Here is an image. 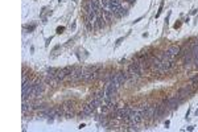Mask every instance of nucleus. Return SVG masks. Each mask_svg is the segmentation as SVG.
I'll return each instance as SVG.
<instances>
[{"mask_svg": "<svg viewBox=\"0 0 198 132\" xmlns=\"http://www.w3.org/2000/svg\"><path fill=\"white\" fill-rule=\"evenodd\" d=\"M100 6L103 10H110V0H100Z\"/></svg>", "mask_w": 198, "mask_h": 132, "instance_id": "nucleus-14", "label": "nucleus"}, {"mask_svg": "<svg viewBox=\"0 0 198 132\" xmlns=\"http://www.w3.org/2000/svg\"><path fill=\"white\" fill-rule=\"evenodd\" d=\"M114 15H115L116 17H122V16L127 15V10H126V8H123V7H120L115 13H114Z\"/></svg>", "mask_w": 198, "mask_h": 132, "instance_id": "nucleus-11", "label": "nucleus"}, {"mask_svg": "<svg viewBox=\"0 0 198 132\" xmlns=\"http://www.w3.org/2000/svg\"><path fill=\"white\" fill-rule=\"evenodd\" d=\"M120 7V0H110V11L112 13H115Z\"/></svg>", "mask_w": 198, "mask_h": 132, "instance_id": "nucleus-5", "label": "nucleus"}, {"mask_svg": "<svg viewBox=\"0 0 198 132\" xmlns=\"http://www.w3.org/2000/svg\"><path fill=\"white\" fill-rule=\"evenodd\" d=\"M164 111H165V106L164 104H160V106H156L155 107V118H160L162 114H164Z\"/></svg>", "mask_w": 198, "mask_h": 132, "instance_id": "nucleus-7", "label": "nucleus"}, {"mask_svg": "<svg viewBox=\"0 0 198 132\" xmlns=\"http://www.w3.org/2000/svg\"><path fill=\"white\" fill-rule=\"evenodd\" d=\"M168 52L170 53V54H173V56H177L178 53L181 52V48L177 46V45H173V46H170V48H169Z\"/></svg>", "mask_w": 198, "mask_h": 132, "instance_id": "nucleus-10", "label": "nucleus"}, {"mask_svg": "<svg viewBox=\"0 0 198 132\" xmlns=\"http://www.w3.org/2000/svg\"><path fill=\"white\" fill-rule=\"evenodd\" d=\"M130 73L131 74H140L142 73V68H140L139 62H134L130 65Z\"/></svg>", "mask_w": 198, "mask_h": 132, "instance_id": "nucleus-6", "label": "nucleus"}, {"mask_svg": "<svg viewBox=\"0 0 198 132\" xmlns=\"http://www.w3.org/2000/svg\"><path fill=\"white\" fill-rule=\"evenodd\" d=\"M92 111H94V110H92V107L90 104H86L85 107H83V110H82V116H86V115H90V114H92Z\"/></svg>", "mask_w": 198, "mask_h": 132, "instance_id": "nucleus-8", "label": "nucleus"}, {"mask_svg": "<svg viewBox=\"0 0 198 132\" xmlns=\"http://www.w3.org/2000/svg\"><path fill=\"white\" fill-rule=\"evenodd\" d=\"M44 91V83L42 82H36L33 85V92H32V96H38L41 95Z\"/></svg>", "mask_w": 198, "mask_h": 132, "instance_id": "nucleus-2", "label": "nucleus"}, {"mask_svg": "<svg viewBox=\"0 0 198 132\" xmlns=\"http://www.w3.org/2000/svg\"><path fill=\"white\" fill-rule=\"evenodd\" d=\"M72 72H73V68H70V66H68V68H64V69H57L54 78L57 79V81H62V79H65L68 76H70Z\"/></svg>", "mask_w": 198, "mask_h": 132, "instance_id": "nucleus-1", "label": "nucleus"}, {"mask_svg": "<svg viewBox=\"0 0 198 132\" xmlns=\"http://www.w3.org/2000/svg\"><path fill=\"white\" fill-rule=\"evenodd\" d=\"M128 2H130V3H134V2H136V0H128Z\"/></svg>", "mask_w": 198, "mask_h": 132, "instance_id": "nucleus-17", "label": "nucleus"}, {"mask_svg": "<svg viewBox=\"0 0 198 132\" xmlns=\"http://www.w3.org/2000/svg\"><path fill=\"white\" fill-rule=\"evenodd\" d=\"M114 78H115V81L118 82V85L120 86V85H123V83L126 82V79H127V74H126V73H123V72H120V73H118L116 76H114Z\"/></svg>", "mask_w": 198, "mask_h": 132, "instance_id": "nucleus-4", "label": "nucleus"}, {"mask_svg": "<svg viewBox=\"0 0 198 132\" xmlns=\"http://www.w3.org/2000/svg\"><path fill=\"white\" fill-rule=\"evenodd\" d=\"M90 4H91L92 11L99 12V8H100V3H99V0H90Z\"/></svg>", "mask_w": 198, "mask_h": 132, "instance_id": "nucleus-9", "label": "nucleus"}, {"mask_svg": "<svg viewBox=\"0 0 198 132\" xmlns=\"http://www.w3.org/2000/svg\"><path fill=\"white\" fill-rule=\"evenodd\" d=\"M182 99H180V98H177V96H173V98H170V99H168V100H165L164 102V104H166V106H169L170 108H176L178 106V103L181 102Z\"/></svg>", "mask_w": 198, "mask_h": 132, "instance_id": "nucleus-3", "label": "nucleus"}, {"mask_svg": "<svg viewBox=\"0 0 198 132\" xmlns=\"http://www.w3.org/2000/svg\"><path fill=\"white\" fill-rule=\"evenodd\" d=\"M192 82H193V85H196V83H198V76L193 78V79H192Z\"/></svg>", "mask_w": 198, "mask_h": 132, "instance_id": "nucleus-16", "label": "nucleus"}, {"mask_svg": "<svg viewBox=\"0 0 198 132\" xmlns=\"http://www.w3.org/2000/svg\"><path fill=\"white\" fill-rule=\"evenodd\" d=\"M197 66H198V57H197Z\"/></svg>", "mask_w": 198, "mask_h": 132, "instance_id": "nucleus-18", "label": "nucleus"}, {"mask_svg": "<svg viewBox=\"0 0 198 132\" xmlns=\"http://www.w3.org/2000/svg\"><path fill=\"white\" fill-rule=\"evenodd\" d=\"M104 17L103 16H98L96 17V28H102V26L104 25Z\"/></svg>", "mask_w": 198, "mask_h": 132, "instance_id": "nucleus-13", "label": "nucleus"}, {"mask_svg": "<svg viewBox=\"0 0 198 132\" xmlns=\"http://www.w3.org/2000/svg\"><path fill=\"white\" fill-rule=\"evenodd\" d=\"M32 108L30 107V103H23V112H26V111H29V110Z\"/></svg>", "mask_w": 198, "mask_h": 132, "instance_id": "nucleus-15", "label": "nucleus"}, {"mask_svg": "<svg viewBox=\"0 0 198 132\" xmlns=\"http://www.w3.org/2000/svg\"><path fill=\"white\" fill-rule=\"evenodd\" d=\"M112 15H114V13L110 11V10H104V11H103V17H104L106 21H110V20H111Z\"/></svg>", "mask_w": 198, "mask_h": 132, "instance_id": "nucleus-12", "label": "nucleus"}]
</instances>
